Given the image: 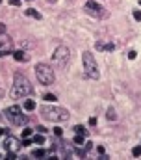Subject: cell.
<instances>
[{
  "instance_id": "6da1fadb",
  "label": "cell",
  "mask_w": 141,
  "mask_h": 160,
  "mask_svg": "<svg viewBox=\"0 0 141 160\" xmlns=\"http://www.w3.org/2000/svg\"><path fill=\"white\" fill-rule=\"evenodd\" d=\"M34 93L32 82L24 76L22 73H15L13 74V86H11V97L13 99H22Z\"/></svg>"
},
{
  "instance_id": "7a4b0ae2",
  "label": "cell",
  "mask_w": 141,
  "mask_h": 160,
  "mask_svg": "<svg viewBox=\"0 0 141 160\" xmlns=\"http://www.w3.org/2000/svg\"><path fill=\"white\" fill-rule=\"evenodd\" d=\"M41 116L43 119H47V121H52V123H65L69 121L70 114L67 112L65 108H59V106H45L41 108Z\"/></svg>"
},
{
  "instance_id": "3957f363",
  "label": "cell",
  "mask_w": 141,
  "mask_h": 160,
  "mask_svg": "<svg viewBox=\"0 0 141 160\" xmlns=\"http://www.w3.org/2000/svg\"><path fill=\"white\" fill-rule=\"evenodd\" d=\"M35 76H37V80L43 84V86H50V84H54V80H56L54 69L50 67L48 63H37V65H35Z\"/></svg>"
},
{
  "instance_id": "277c9868",
  "label": "cell",
  "mask_w": 141,
  "mask_h": 160,
  "mask_svg": "<svg viewBox=\"0 0 141 160\" xmlns=\"http://www.w3.org/2000/svg\"><path fill=\"white\" fill-rule=\"evenodd\" d=\"M4 114H6V117L11 121L13 125H26L28 121V117H26V114L22 112V108L19 106V104H13V106H8L6 110H4Z\"/></svg>"
},
{
  "instance_id": "5b68a950",
  "label": "cell",
  "mask_w": 141,
  "mask_h": 160,
  "mask_svg": "<svg viewBox=\"0 0 141 160\" xmlns=\"http://www.w3.org/2000/svg\"><path fill=\"white\" fill-rule=\"evenodd\" d=\"M82 62H84L85 74H87L89 78H93V80H98L100 73H98V65H97V62H95L93 54L89 52V51H85V52L82 54Z\"/></svg>"
},
{
  "instance_id": "8992f818",
  "label": "cell",
  "mask_w": 141,
  "mask_h": 160,
  "mask_svg": "<svg viewBox=\"0 0 141 160\" xmlns=\"http://www.w3.org/2000/svg\"><path fill=\"white\" fill-rule=\"evenodd\" d=\"M69 62H70V51H69V47L59 45L56 51H54V54H52V63H54L56 67L63 69V67L69 65Z\"/></svg>"
},
{
  "instance_id": "52a82bcc",
  "label": "cell",
  "mask_w": 141,
  "mask_h": 160,
  "mask_svg": "<svg viewBox=\"0 0 141 160\" xmlns=\"http://www.w3.org/2000/svg\"><path fill=\"white\" fill-rule=\"evenodd\" d=\"M84 9H85V13H87L89 17H93V19H108L110 17L108 9L104 6H100L98 2H95V0H87Z\"/></svg>"
},
{
  "instance_id": "ba28073f",
  "label": "cell",
  "mask_w": 141,
  "mask_h": 160,
  "mask_svg": "<svg viewBox=\"0 0 141 160\" xmlns=\"http://www.w3.org/2000/svg\"><path fill=\"white\" fill-rule=\"evenodd\" d=\"M13 39L8 36L6 32L4 34H0V56H6V54L9 52H13Z\"/></svg>"
},
{
  "instance_id": "9c48e42d",
  "label": "cell",
  "mask_w": 141,
  "mask_h": 160,
  "mask_svg": "<svg viewBox=\"0 0 141 160\" xmlns=\"http://www.w3.org/2000/svg\"><path fill=\"white\" fill-rule=\"evenodd\" d=\"M4 149H6V151H17V149H19V140L8 138L6 142H4Z\"/></svg>"
},
{
  "instance_id": "30bf717a",
  "label": "cell",
  "mask_w": 141,
  "mask_h": 160,
  "mask_svg": "<svg viewBox=\"0 0 141 160\" xmlns=\"http://www.w3.org/2000/svg\"><path fill=\"white\" fill-rule=\"evenodd\" d=\"M13 58L17 60V62H21V63L30 62V54H26L24 51H13Z\"/></svg>"
},
{
  "instance_id": "8fae6325",
  "label": "cell",
  "mask_w": 141,
  "mask_h": 160,
  "mask_svg": "<svg viewBox=\"0 0 141 160\" xmlns=\"http://www.w3.org/2000/svg\"><path fill=\"white\" fill-rule=\"evenodd\" d=\"M32 156H34V158H43V156H48V151H47V149H34Z\"/></svg>"
},
{
  "instance_id": "7c38bea8",
  "label": "cell",
  "mask_w": 141,
  "mask_h": 160,
  "mask_svg": "<svg viewBox=\"0 0 141 160\" xmlns=\"http://www.w3.org/2000/svg\"><path fill=\"white\" fill-rule=\"evenodd\" d=\"M24 13H26L28 17H34V19H41V13H39V11H35V9H32V8H28V9H26Z\"/></svg>"
},
{
  "instance_id": "4fadbf2b",
  "label": "cell",
  "mask_w": 141,
  "mask_h": 160,
  "mask_svg": "<svg viewBox=\"0 0 141 160\" xmlns=\"http://www.w3.org/2000/svg\"><path fill=\"white\" fill-rule=\"evenodd\" d=\"M24 110H28V112H32V110L35 108V102L32 101V99H26V101H24V106H22Z\"/></svg>"
},
{
  "instance_id": "5bb4252c",
  "label": "cell",
  "mask_w": 141,
  "mask_h": 160,
  "mask_svg": "<svg viewBox=\"0 0 141 160\" xmlns=\"http://www.w3.org/2000/svg\"><path fill=\"white\" fill-rule=\"evenodd\" d=\"M106 117H108L110 121H115V119H117V114H115V110H113V108H108V112H106Z\"/></svg>"
},
{
  "instance_id": "9a60e30c",
  "label": "cell",
  "mask_w": 141,
  "mask_h": 160,
  "mask_svg": "<svg viewBox=\"0 0 141 160\" xmlns=\"http://www.w3.org/2000/svg\"><path fill=\"white\" fill-rule=\"evenodd\" d=\"M73 143H74V145H82V143H84V134H76L74 140H73Z\"/></svg>"
},
{
  "instance_id": "2e32d148",
  "label": "cell",
  "mask_w": 141,
  "mask_h": 160,
  "mask_svg": "<svg viewBox=\"0 0 141 160\" xmlns=\"http://www.w3.org/2000/svg\"><path fill=\"white\" fill-rule=\"evenodd\" d=\"M43 99H45L47 102H54V101H56V95H52V93H45V95H43Z\"/></svg>"
},
{
  "instance_id": "e0dca14e",
  "label": "cell",
  "mask_w": 141,
  "mask_h": 160,
  "mask_svg": "<svg viewBox=\"0 0 141 160\" xmlns=\"http://www.w3.org/2000/svg\"><path fill=\"white\" fill-rule=\"evenodd\" d=\"M74 132H76V134H84V136L87 134V131H85L82 125H76V127H74Z\"/></svg>"
},
{
  "instance_id": "ac0fdd59",
  "label": "cell",
  "mask_w": 141,
  "mask_h": 160,
  "mask_svg": "<svg viewBox=\"0 0 141 160\" xmlns=\"http://www.w3.org/2000/svg\"><path fill=\"white\" fill-rule=\"evenodd\" d=\"M97 151H98V154H100V158H106V149H104L102 145H98Z\"/></svg>"
},
{
  "instance_id": "d6986e66",
  "label": "cell",
  "mask_w": 141,
  "mask_h": 160,
  "mask_svg": "<svg viewBox=\"0 0 141 160\" xmlns=\"http://www.w3.org/2000/svg\"><path fill=\"white\" fill-rule=\"evenodd\" d=\"M132 154H134V156H141V145L134 147V149H132Z\"/></svg>"
},
{
  "instance_id": "ffe728a7",
  "label": "cell",
  "mask_w": 141,
  "mask_h": 160,
  "mask_svg": "<svg viewBox=\"0 0 141 160\" xmlns=\"http://www.w3.org/2000/svg\"><path fill=\"white\" fill-rule=\"evenodd\" d=\"M34 143H45V138L39 134V136H34Z\"/></svg>"
},
{
  "instance_id": "44dd1931",
  "label": "cell",
  "mask_w": 141,
  "mask_h": 160,
  "mask_svg": "<svg viewBox=\"0 0 141 160\" xmlns=\"http://www.w3.org/2000/svg\"><path fill=\"white\" fill-rule=\"evenodd\" d=\"M32 136V128H24L22 131V138H30Z\"/></svg>"
},
{
  "instance_id": "7402d4cb",
  "label": "cell",
  "mask_w": 141,
  "mask_h": 160,
  "mask_svg": "<svg viewBox=\"0 0 141 160\" xmlns=\"http://www.w3.org/2000/svg\"><path fill=\"white\" fill-rule=\"evenodd\" d=\"M97 48H98V51H106V43H102V41H97Z\"/></svg>"
},
{
  "instance_id": "603a6c76",
  "label": "cell",
  "mask_w": 141,
  "mask_h": 160,
  "mask_svg": "<svg viewBox=\"0 0 141 160\" xmlns=\"http://www.w3.org/2000/svg\"><path fill=\"white\" fill-rule=\"evenodd\" d=\"M134 19H135V21H141V11H139V9L134 11Z\"/></svg>"
},
{
  "instance_id": "cb8c5ba5",
  "label": "cell",
  "mask_w": 141,
  "mask_h": 160,
  "mask_svg": "<svg viewBox=\"0 0 141 160\" xmlns=\"http://www.w3.org/2000/svg\"><path fill=\"white\" fill-rule=\"evenodd\" d=\"M32 143H34V142H32V140H28V138H24V142H22V145H24V147H28V145H32Z\"/></svg>"
},
{
  "instance_id": "d4e9b609",
  "label": "cell",
  "mask_w": 141,
  "mask_h": 160,
  "mask_svg": "<svg viewBox=\"0 0 141 160\" xmlns=\"http://www.w3.org/2000/svg\"><path fill=\"white\" fill-rule=\"evenodd\" d=\"M113 48H115L113 43H106V51H113Z\"/></svg>"
},
{
  "instance_id": "484cf974",
  "label": "cell",
  "mask_w": 141,
  "mask_h": 160,
  "mask_svg": "<svg viewBox=\"0 0 141 160\" xmlns=\"http://www.w3.org/2000/svg\"><path fill=\"white\" fill-rule=\"evenodd\" d=\"M54 134H56V136H63V131L61 128H54Z\"/></svg>"
},
{
  "instance_id": "4316f807",
  "label": "cell",
  "mask_w": 141,
  "mask_h": 160,
  "mask_svg": "<svg viewBox=\"0 0 141 160\" xmlns=\"http://www.w3.org/2000/svg\"><path fill=\"white\" fill-rule=\"evenodd\" d=\"M9 4H11V6H19V4H21V0H9Z\"/></svg>"
},
{
  "instance_id": "83f0119b",
  "label": "cell",
  "mask_w": 141,
  "mask_h": 160,
  "mask_svg": "<svg viewBox=\"0 0 141 160\" xmlns=\"http://www.w3.org/2000/svg\"><path fill=\"white\" fill-rule=\"evenodd\" d=\"M4 32H6V24L0 22V34H4Z\"/></svg>"
},
{
  "instance_id": "f1b7e54d",
  "label": "cell",
  "mask_w": 141,
  "mask_h": 160,
  "mask_svg": "<svg viewBox=\"0 0 141 160\" xmlns=\"http://www.w3.org/2000/svg\"><path fill=\"white\" fill-rule=\"evenodd\" d=\"M128 58L134 60V58H135V51H130V52H128Z\"/></svg>"
},
{
  "instance_id": "f546056e",
  "label": "cell",
  "mask_w": 141,
  "mask_h": 160,
  "mask_svg": "<svg viewBox=\"0 0 141 160\" xmlns=\"http://www.w3.org/2000/svg\"><path fill=\"white\" fill-rule=\"evenodd\" d=\"M89 125H91V127H95V125H97V119L91 117V119H89Z\"/></svg>"
},
{
  "instance_id": "4dcf8cb0",
  "label": "cell",
  "mask_w": 141,
  "mask_h": 160,
  "mask_svg": "<svg viewBox=\"0 0 141 160\" xmlns=\"http://www.w3.org/2000/svg\"><path fill=\"white\" fill-rule=\"evenodd\" d=\"M37 131L41 132V134H45V132H47V128H45V127H37Z\"/></svg>"
},
{
  "instance_id": "1f68e13d",
  "label": "cell",
  "mask_w": 141,
  "mask_h": 160,
  "mask_svg": "<svg viewBox=\"0 0 141 160\" xmlns=\"http://www.w3.org/2000/svg\"><path fill=\"white\" fill-rule=\"evenodd\" d=\"M4 132H6V128H2V127H0V136H4Z\"/></svg>"
},
{
  "instance_id": "d6a6232c",
  "label": "cell",
  "mask_w": 141,
  "mask_h": 160,
  "mask_svg": "<svg viewBox=\"0 0 141 160\" xmlns=\"http://www.w3.org/2000/svg\"><path fill=\"white\" fill-rule=\"evenodd\" d=\"M2 95H4V89H0V97H2Z\"/></svg>"
},
{
  "instance_id": "836d02e7",
  "label": "cell",
  "mask_w": 141,
  "mask_h": 160,
  "mask_svg": "<svg viewBox=\"0 0 141 160\" xmlns=\"http://www.w3.org/2000/svg\"><path fill=\"white\" fill-rule=\"evenodd\" d=\"M48 2H56V0H48Z\"/></svg>"
},
{
  "instance_id": "e575fe53",
  "label": "cell",
  "mask_w": 141,
  "mask_h": 160,
  "mask_svg": "<svg viewBox=\"0 0 141 160\" xmlns=\"http://www.w3.org/2000/svg\"><path fill=\"white\" fill-rule=\"evenodd\" d=\"M139 6H141V0H139Z\"/></svg>"
},
{
  "instance_id": "d590c367",
  "label": "cell",
  "mask_w": 141,
  "mask_h": 160,
  "mask_svg": "<svg viewBox=\"0 0 141 160\" xmlns=\"http://www.w3.org/2000/svg\"><path fill=\"white\" fill-rule=\"evenodd\" d=\"M28 2H32V0H28Z\"/></svg>"
},
{
  "instance_id": "8d00e7d4",
  "label": "cell",
  "mask_w": 141,
  "mask_h": 160,
  "mask_svg": "<svg viewBox=\"0 0 141 160\" xmlns=\"http://www.w3.org/2000/svg\"><path fill=\"white\" fill-rule=\"evenodd\" d=\"M0 2H2V0H0Z\"/></svg>"
}]
</instances>
